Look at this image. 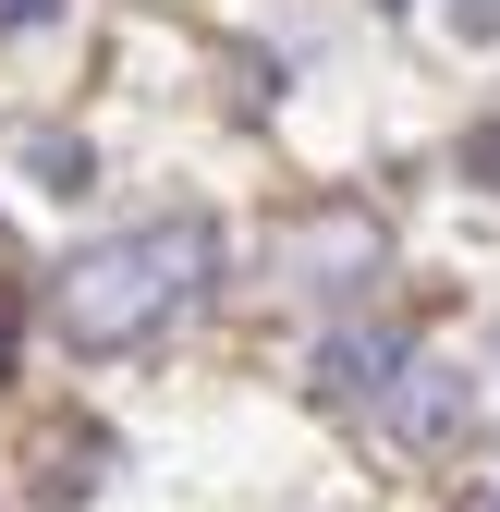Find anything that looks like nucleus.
<instances>
[{"label":"nucleus","instance_id":"0eeeda50","mask_svg":"<svg viewBox=\"0 0 500 512\" xmlns=\"http://www.w3.org/2000/svg\"><path fill=\"white\" fill-rule=\"evenodd\" d=\"M464 37H500V0H464Z\"/></svg>","mask_w":500,"mask_h":512},{"label":"nucleus","instance_id":"7ed1b4c3","mask_svg":"<svg viewBox=\"0 0 500 512\" xmlns=\"http://www.w3.org/2000/svg\"><path fill=\"white\" fill-rule=\"evenodd\" d=\"M379 415H391L403 439H452V415H464V378H452L440 354H403V366H391V391H379Z\"/></svg>","mask_w":500,"mask_h":512},{"label":"nucleus","instance_id":"6e6552de","mask_svg":"<svg viewBox=\"0 0 500 512\" xmlns=\"http://www.w3.org/2000/svg\"><path fill=\"white\" fill-rule=\"evenodd\" d=\"M476 512H500V476H488V488H476Z\"/></svg>","mask_w":500,"mask_h":512},{"label":"nucleus","instance_id":"f03ea898","mask_svg":"<svg viewBox=\"0 0 500 512\" xmlns=\"http://www.w3.org/2000/svg\"><path fill=\"white\" fill-rule=\"evenodd\" d=\"M293 269H305V293H354L366 269H379V220L366 208H318L293 232Z\"/></svg>","mask_w":500,"mask_h":512},{"label":"nucleus","instance_id":"423d86ee","mask_svg":"<svg viewBox=\"0 0 500 512\" xmlns=\"http://www.w3.org/2000/svg\"><path fill=\"white\" fill-rule=\"evenodd\" d=\"M61 13V0H0V25H49Z\"/></svg>","mask_w":500,"mask_h":512},{"label":"nucleus","instance_id":"1a4fd4ad","mask_svg":"<svg viewBox=\"0 0 500 512\" xmlns=\"http://www.w3.org/2000/svg\"><path fill=\"white\" fill-rule=\"evenodd\" d=\"M0 366H13V342H0Z\"/></svg>","mask_w":500,"mask_h":512},{"label":"nucleus","instance_id":"39448f33","mask_svg":"<svg viewBox=\"0 0 500 512\" xmlns=\"http://www.w3.org/2000/svg\"><path fill=\"white\" fill-rule=\"evenodd\" d=\"M464 171H476V183H500V122H476V135H464Z\"/></svg>","mask_w":500,"mask_h":512},{"label":"nucleus","instance_id":"f257e3e1","mask_svg":"<svg viewBox=\"0 0 500 512\" xmlns=\"http://www.w3.org/2000/svg\"><path fill=\"white\" fill-rule=\"evenodd\" d=\"M208 269H220V232L208 220H147V232H110V244H86L74 269H61V342L74 354H122V342H147V330H171L183 305L208 293Z\"/></svg>","mask_w":500,"mask_h":512},{"label":"nucleus","instance_id":"20e7f679","mask_svg":"<svg viewBox=\"0 0 500 512\" xmlns=\"http://www.w3.org/2000/svg\"><path fill=\"white\" fill-rule=\"evenodd\" d=\"M403 354H415V342H391V330H342V342H318V391H330V403H379Z\"/></svg>","mask_w":500,"mask_h":512}]
</instances>
